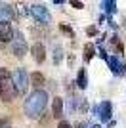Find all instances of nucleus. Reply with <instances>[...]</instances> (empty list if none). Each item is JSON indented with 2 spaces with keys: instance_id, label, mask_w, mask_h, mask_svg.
<instances>
[{
  "instance_id": "obj_19",
  "label": "nucleus",
  "mask_w": 126,
  "mask_h": 128,
  "mask_svg": "<svg viewBox=\"0 0 126 128\" xmlns=\"http://www.w3.org/2000/svg\"><path fill=\"white\" fill-rule=\"evenodd\" d=\"M86 34H88V36H96V34H98V27H96V25L86 27Z\"/></svg>"
},
{
  "instance_id": "obj_9",
  "label": "nucleus",
  "mask_w": 126,
  "mask_h": 128,
  "mask_svg": "<svg viewBox=\"0 0 126 128\" xmlns=\"http://www.w3.org/2000/svg\"><path fill=\"white\" fill-rule=\"evenodd\" d=\"M111 115H113V105H111V102H103L100 105V118H101V122H109Z\"/></svg>"
},
{
  "instance_id": "obj_10",
  "label": "nucleus",
  "mask_w": 126,
  "mask_h": 128,
  "mask_svg": "<svg viewBox=\"0 0 126 128\" xmlns=\"http://www.w3.org/2000/svg\"><path fill=\"white\" fill-rule=\"evenodd\" d=\"M52 111H54V117H56V118H59L63 115V98L56 96L52 100Z\"/></svg>"
},
{
  "instance_id": "obj_12",
  "label": "nucleus",
  "mask_w": 126,
  "mask_h": 128,
  "mask_svg": "<svg viewBox=\"0 0 126 128\" xmlns=\"http://www.w3.org/2000/svg\"><path fill=\"white\" fill-rule=\"evenodd\" d=\"M74 84L78 86L80 90H84V88L88 86V78H86V71H84V69L78 71V75H76V82H74Z\"/></svg>"
},
{
  "instance_id": "obj_13",
  "label": "nucleus",
  "mask_w": 126,
  "mask_h": 128,
  "mask_svg": "<svg viewBox=\"0 0 126 128\" xmlns=\"http://www.w3.org/2000/svg\"><path fill=\"white\" fill-rule=\"evenodd\" d=\"M94 56H96V46L94 44H86L84 46V59L90 61V59H94Z\"/></svg>"
},
{
  "instance_id": "obj_1",
  "label": "nucleus",
  "mask_w": 126,
  "mask_h": 128,
  "mask_svg": "<svg viewBox=\"0 0 126 128\" xmlns=\"http://www.w3.org/2000/svg\"><path fill=\"white\" fill-rule=\"evenodd\" d=\"M48 105V92L46 90H34L27 96L25 103H23V111H25L27 118H38L42 111Z\"/></svg>"
},
{
  "instance_id": "obj_16",
  "label": "nucleus",
  "mask_w": 126,
  "mask_h": 128,
  "mask_svg": "<svg viewBox=\"0 0 126 128\" xmlns=\"http://www.w3.org/2000/svg\"><path fill=\"white\" fill-rule=\"evenodd\" d=\"M107 63H109V67H111V71H113V73H118V58H115V56H113V58L107 59Z\"/></svg>"
},
{
  "instance_id": "obj_20",
  "label": "nucleus",
  "mask_w": 126,
  "mask_h": 128,
  "mask_svg": "<svg viewBox=\"0 0 126 128\" xmlns=\"http://www.w3.org/2000/svg\"><path fill=\"white\" fill-rule=\"evenodd\" d=\"M71 6H73L74 10H82V8H84V4L80 2V0H73V2H71Z\"/></svg>"
},
{
  "instance_id": "obj_11",
  "label": "nucleus",
  "mask_w": 126,
  "mask_h": 128,
  "mask_svg": "<svg viewBox=\"0 0 126 128\" xmlns=\"http://www.w3.org/2000/svg\"><path fill=\"white\" fill-rule=\"evenodd\" d=\"M29 78H31V84L36 88V90H40V86L46 82V78H44V75L42 73H38V71H34V73H31L29 75Z\"/></svg>"
},
{
  "instance_id": "obj_2",
  "label": "nucleus",
  "mask_w": 126,
  "mask_h": 128,
  "mask_svg": "<svg viewBox=\"0 0 126 128\" xmlns=\"http://www.w3.org/2000/svg\"><path fill=\"white\" fill-rule=\"evenodd\" d=\"M12 82H14V86H16L17 94H25L27 86H29V73H27L23 67L16 69L14 73H12Z\"/></svg>"
},
{
  "instance_id": "obj_7",
  "label": "nucleus",
  "mask_w": 126,
  "mask_h": 128,
  "mask_svg": "<svg viewBox=\"0 0 126 128\" xmlns=\"http://www.w3.org/2000/svg\"><path fill=\"white\" fill-rule=\"evenodd\" d=\"M12 17H16V8H12L6 2H0V21H10Z\"/></svg>"
},
{
  "instance_id": "obj_3",
  "label": "nucleus",
  "mask_w": 126,
  "mask_h": 128,
  "mask_svg": "<svg viewBox=\"0 0 126 128\" xmlns=\"http://www.w3.org/2000/svg\"><path fill=\"white\" fill-rule=\"evenodd\" d=\"M12 54L16 58H23L27 54V42H25V36L21 31L14 32V40H12Z\"/></svg>"
},
{
  "instance_id": "obj_18",
  "label": "nucleus",
  "mask_w": 126,
  "mask_h": 128,
  "mask_svg": "<svg viewBox=\"0 0 126 128\" xmlns=\"http://www.w3.org/2000/svg\"><path fill=\"white\" fill-rule=\"evenodd\" d=\"M12 78V73L8 69H0V82H4V80H10Z\"/></svg>"
},
{
  "instance_id": "obj_14",
  "label": "nucleus",
  "mask_w": 126,
  "mask_h": 128,
  "mask_svg": "<svg viewBox=\"0 0 126 128\" xmlns=\"http://www.w3.org/2000/svg\"><path fill=\"white\" fill-rule=\"evenodd\" d=\"M101 8H103L105 14H115V12H116V2H113V0L101 2Z\"/></svg>"
},
{
  "instance_id": "obj_22",
  "label": "nucleus",
  "mask_w": 126,
  "mask_h": 128,
  "mask_svg": "<svg viewBox=\"0 0 126 128\" xmlns=\"http://www.w3.org/2000/svg\"><path fill=\"white\" fill-rule=\"evenodd\" d=\"M58 128H73V126H71V124H69L67 120H61V122H59V126H58Z\"/></svg>"
},
{
  "instance_id": "obj_27",
  "label": "nucleus",
  "mask_w": 126,
  "mask_h": 128,
  "mask_svg": "<svg viewBox=\"0 0 126 128\" xmlns=\"http://www.w3.org/2000/svg\"><path fill=\"white\" fill-rule=\"evenodd\" d=\"M4 128H12V126H10V124H6V126H4Z\"/></svg>"
},
{
  "instance_id": "obj_23",
  "label": "nucleus",
  "mask_w": 126,
  "mask_h": 128,
  "mask_svg": "<svg viewBox=\"0 0 126 128\" xmlns=\"http://www.w3.org/2000/svg\"><path fill=\"white\" fill-rule=\"evenodd\" d=\"M100 58H101V59H105V61H107V59H109V56H107V54H105V50H103V48L100 50Z\"/></svg>"
},
{
  "instance_id": "obj_8",
  "label": "nucleus",
  "mask_w": 126,
  "mask_h": 128,
  "mask_svg": "<svg viewBox=\"0 0 126 128\" xmlns=\"http://www.w3.org/2000/svg\"><path fill=\"white\" fill-rule=\"evenodd\" d=\"M31 52H32V58H34L36 63H42V61H44V58H46V48H44L42 42H34L32 48H31Z\"/></svg>"
},
{
  "instance_id": "obj_6",
  "label": "nucleus",
  "mask_w": 126,
  "mask_h": 128,
  "mask_svg": "<svg viewBox=\"0 0 126 128\" xmlns=\"http://www.w3.org/2000/svg\"><path fill=\"white\" fill-rule=\"evenodd\" d=\"M14 27L10 21H0V42H12L14 40Z\"/></svg>"
},
{
  "instance_id": "obj_24",
  "label": "nucleus",
  "mask_w": 126,
  "mask_h": 128,
  "mask_svg": "<svg viewBox=\"0 0 126 128\" xmlns=\"http://www.w3.org/2000/svg\"><path fill=\"white\" fill-rule=\"evenodd\" d=\"M8 124V118H0V128H4Z\"/></svg>"
},
{
  "instance_id": "obj_25",
  "label": "nucleus",
  "mask_w": 126,
  "mask_h": 128,
  "mask_svg": "<svg viewBox=\"0 0 126 128\" xmlns=\"http://www.w3.org/2000/svg\"><path fill=\"white\" fill-rule=\"evenodd\" d=\"M74 128H86V124H84V122H78V124H76Z\"/></svg>"
},
{
  "instance_id": "obj_5",
  "label": "nucleus",
  "mask_w": 126,
  "mask_h": 128,
  "mask_svg": "<svg viewBox=\"0 0 126 128\" xmlns=\"http://www.w3.org/2000/svg\"><path fill=\"white\" fill-rule=\"evenodd\" d=\"M16 96H17V90H16V86H14V82H12V78L0 82V100L4 103H10Z\"/></svg>"
},
{
  "instance_id": "obj_17",
  "label": "nucleus",
  "mask_w": 126,
  "mask_h": 128,
  "mask_svg": "<svg viewBox=\"0 0 126 128\" xmlns=\"http://www.w3.org/2000/svg\"><path fill=\"white\" fill-rule=\"evenodd\" d=\"M59 29H61V31L65 32V34H69L71 38H74V32H73V29H71L69 25H65V23H59Z\"/></svg>"
},
{
  "instance_id": "obj_4",
  "label": "nucleus",
  "mask_w": 126,
  "mask_h": 128,
  "mask_svg": "<svg viewBox=\"0 0 126 128\" xmlns=\"http://www.w3.org/2000/svg\"><path fill=\"white\" fill-rule=\"evenodd\" d=\"M31 16L34 17L38 23H42V25L52 23V16H50V12H48L46 6H42V4H32L31 6Z\"/></svg>"
},
{
  "instance_id": "obj_26",
  "label": "nucleus",
  "mask_w": 126,
  "mask_h": 128,
  "mask_svg": "<svg viewBox=\"0 0 126 128\" xmlns=\"http://www.w3.org/2000/svg\"><path fill=\"white\" fill-rule=\"evenodd\" d=\"M88 128H101L100 124H92V126H88Z\"/></svg>"
},
{
  "instance_id": "obj_21",
  "label": "nucleus",
  "mask_w": 126,
  "mask_h": 128,
  "mask_svg": "<svg viewBox=\"0 0 126 128\" xmlns=\"http://www.w3.org/2000/svg\"><path fill=\"white\" fill-rule=\"evenodd\" d=\"M80 111H86V109H88V100H84V98H80V107H78Z\"/></svg>"
},
{
  "instance_id": "obj_15",
  "label": "nucleus",
  "mask_w": 126,
  "mask_h": 128,
  "mask_svg": "<svg viewBox=\"0 0 126 128\" xmlns=\"http://www.w3.org/2000/svg\"><path fill=\"white\" fill-rule=\"evenodd\" d=\"M61 59H63V48L59 44H56V46H54V63L58 65Z\"/></svg>"
}]
</instances>
